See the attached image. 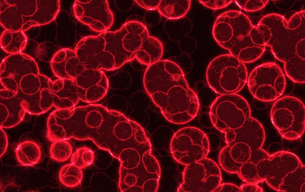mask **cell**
Wrapping results in <instances>:
<instances>
[{
  "label": "cell",
  "mask_w": 305,
  "mask_h": 192,
  "mask_svg": "<svg viewBox=\"0 0 305 192\" xmlns=\"http://www.w3.org/2000/svg\"><path fill=\"white\" fill-rule=\"evenodd\" d=\"M74 80L80 100L89 104L102 100L108 91V80L102 70L85 69Z\"/></svg>",
  "instance_id": "obj_16"
},
{
  "label": "cell",
  "mask_w": 305,
  "mask_h": 192,
  "mask_svg": "<svg viewBox=\"0 0 305 192\" xmlns=\"http://www.w3.org/2000/svg\"><path fill=\"white\" fill-rule=\"evenodd\" d=\"M95 154L89 148L85 146L78 148L71 156V163L83 169L90 166L94 162Z\"/></svg>",
  "instance_id": "obj_30"
},
{
  "label": "cell",
  "mask_w": 305,
  "mask_h": 192,
  "mask_svg": "<svg viewBox=\"0 0 305 192\" xmlns=\"http://www.w3.org/2000/svg\"><path fill=\"white\" fill-rule=\"evenodd\" d=\"M50 65L54 75L63 79H75L85 69L75 51L69 48L57 51L53 55Z\"/></svg>",
  "instance_id": "obj_19"
},
{
  "label": "cell",
  "mask_w": 305,
  "mask_h": 192,
  "mask_svg": "<svg viewBox=\"0 0 305 192\" xmlns=\"http://www.w3.org/2000/svg\"><path fill=\"white\" fill-rule=\"evenodd\" d=\"M74 51L85 69L112 71L135 58L148 67L161 60L163 47L144 24L129 21L117 30L82 38Z\"/></svg>",
  "instance_id": "obj_2"
},
{
  "label": "cell",
  "mask_w": 305,
  "mask_h": 192,
  "mask_svg": "<svg viewBox=\"0 0 305 192\" xmlns=\"http://www.w3.org/2000/svg\"><path fill=\"white\" fill-rule=\"evenodd\" d=\"M241 192H262L263 188L257 183L246 182L240 187Z\"/></svg>",
  "instance_id": "obj_35"
},
{
  "label": "cell",
  "mask_w": 305,
  "mask_h": 192,
  "mask_svg": "<svg viewBox=\"0 0 305 192\" xmlns=\"http://www.w3.org/2000/svg\"><path fill=\"white\" fill-rule=\"evenodd\" d=\"M305 166L302 165L291 172L280 184L278 191L304 192Z\"/></svg>",
  "instance_id": "obj_27"
},
{
  "label": "cell",
  "mask_w": 305,
  "mask_h": 192,
  "mask_svg": "<svg viewBox=\"0 0 305 192\" xmlns=\"http://www.w3.org/2000/svg\"><path fill=\"white\" fill-rule=\"evenodd\" d=\"M214 192H241L240 187L229 183H221L214 190Z\"/></svg>",
  "instance_id": "obj_34"
},
{
  "label": "cell",
  "mask_w": 305,
  "mask_h": 192,
  "mask_svg": "<svg viewBox=\"0 0 305 192\" xmlns=\"http://www.w3.org/2000/svg\"><path fill=\"white\" fill-rule=\"evenodd\" d=\"M182 180L178 192H214L221 183L222 178L217 164L205 157L186 165Z\"/></svg>",
  "instance_id": "obj_13"
},
{
  "label": "cell",
  "mask_w": 305,
  "mask_h": 192,
  "mask_svg": "<svg viewBox=\"0 0 305 192\" xmlns=\"http://www.w3.org/2000/svg\"><path fill=\"white\" fill-rule=\"evenodd\" d=\"M27 41V38L22 31L5 29L0 37L1 48L10 54L22 53L26 46Z\"/></svg>",
  "instance_id": "obj_24"
},
{
  "label": "cell",
  "mask_w": 305,
  "mask_h": 192,
  "mask_svg": "<svg viewBox=\"0 0 305 192\" xmlns=\"http://www.w3.org/2000/svg\"><path fill=\"white\" fill-rule=\"evenodd\" d=\"M227 144L240 143L249 146L251 149L261 148L265 141V131L256 119L250 117L240 127L225 133Z\"/></svg>",
  "instance_id": "obj_18"
},
{
  "label": "cell",
  "mask_w": 305,
  "mask_h": 192,
  "mask_svg": "<svg viewBox=\"0 0 305 192\" xmlns=\"http://www.w3.org/2000/svg\"><path fill=\"white\" fill-rule=\"evenodd\" d=\"M248 77L245 63L230 54L214 58L206 72L208 85L220 95L237 93L246 85Z\"/></svg>",
  "instance_id": "obj_7"
},
{
  "label": "cell",
  "mask_w": 305,
  "mask_h": 192,
  "mask_svg": "<svg viewBox=\"0 0 305 192\" xmlns=\"http://www.w3.org/2000/svg\"><path fill=\"white\" fill-rule=\"evenodd\" d=\"M170 151L178 163L188 165L207 157L210 150L208 139L199 129L186 126L177 131L170 142Z\"/></svg>",
  "instance_id": "obj_12"
},
{
  "label": "cell",
  "mask_w": 305,
  "mask_h": 192,
  "mask_svg": "<svg viewBox=\"0 0 305 192\" xmlns=\"http://www.w3.org/2000/svg\"><path fill=\"white\" fill-rule=\"evenodd\" d=\"M16 92L6 89V88H1L0 90V98L2 99H9L12 98L16 95Z\"/></svg>",
  "instance_id": "obj_37"
},
{
  "label": "cell",
  "mask_w": 305,
  "mask_h": 192,
  "mask_svg": "<svg viewBox=\"0 0 305 192\" xmlns=\"http://www.w3.org/2000/svg\"><path fill=\"white\" fill-rule=\"evenodd\" d=\"M270 118L280 134L287 140L298 139L304 132V105L294 97L285 96L276 100L271 108Z\"/></svg>",
  "instance_id": "obj_8"
},
{
  "label": "cell",
  "mask_w": 305,
  "mask_h": 192,
  "mask_svg": "<svg viewBox=\"0 0 305 192\" xmlns=\"http://www.w3.org/2000/svg\"><path fill=\"white\" fill-rule=\"evenodd\" d=\"M160 176V164L149 151L135 167L119 170V189L121 192H156Z\"/></svg>",
  "instance_id": "obj_10"
},
{
  "label": "cell",
  "mask_w": 305,
  "mask_h": 192,
  "mask_svg": "<svg viewBox=\"0 0 305 192\" xmlns=\"http://www.w3.org/2000/svg\"><path fill=\"white\" fill-rule=\"evenodd\" d=\"M263 43L284 63L287 76L297 83L305 82V11L287 20L282 15H265L256 25Z\"/></svg>",
  "instance_id": "obj_4"
},
{
  "label": "cell",
  "mask_w": 305,
  "mask_h": 192,
  "mask_svg": "<svg viewBox=\"0 0 305 192\" xmlns=\"http://www.w3.org/2000/svg\"><path fill=\"white\" fill-rule=\"evenodd\" d=\"M73 138L92 140L120 162L119 170L135 167L151 146L144 130L119 111L89 104L81 106L75 117Z\"/></svg>",
  "instance_id": "obj_1"
},
{
  "label": "cell",
  "mask_w": 305,
  "mask_h": 192,
  "mask_svg": "<svg viewBox=\"0 0 305 192\" xmlns=\"http://www.w3.org/2000/svg\"><path fill=\"white\" fill-rule=\"evenodd\" d=\"M15 154L18 163L23 166H33L39 163L42 157L40 146L30 140L19 143L15 149Z\"/></svg>",
  "instance_id": "obj_23"
},
{
  "label": "cell",
  "mask_w": 305,
  "mask_h": 192,
  "mask_svg": "<svg viewBox=\"0 0 305 192\" xmlns=\"http://www.w3.org/2000/svg\"><path fill=\"white\" fill-rule=\"evenodd\" d=\"M209 117L213 125L225 133L239 128L251 116L249 103L237 93L220 95L212 103Z\"/></svg>",
  "instance_id": "obj_9"
},
{
  "label": "cell",
  "mask_w": 305,
  "mask_h": 192,
  "mask_svg": "<svg viewBox=\"0 0 305 192\" xmlns=\"http://www.w3.org/2000/svg\"><path fill=\"white\" fill-rule=\"evenodd\" d=\"M8 146V140L6 133L3 128L0 129V156L4 155Z\"/></svg>",
  "instance_id": "obj_36"
},
{
  "label": "cell",
  "mask_w": 305,
  "mask_h": 192,
  "mask_svg": "<svg viewBox=\"0 0 305 192\" xmlns=\"http://www.w3.org/2000/svg\"><path fill=\"white\" fill-rule=\"evenodd\" d=\"M73 8L77 19L95 31H107L113 24V15L106 0H76Z\"/></svg>",
  "instance_id": "obj_14"
},
{
  "label": "cell",
  "mask_w": 305,
  "mask_h": 192,
  "mask_svg": "<svg viewBox=\"0 0 305 192\" xmlns=\"http://www.w3.org/2000/svg\"><path fill=\"white\" fill-rule=\"evenodd\" d=\"M28 74H40L35 60L23 53L10 54L1 63V85L3 88L17 93L21 79Z\"/></svg>",
  "instance_id": "obj_15"
},
{
  "label": "cell",
  "mask_w": 305,
  "mask_h": 192,
  "mask_svg": "<svg viewBox=\"0 0 305 192\" xmlns=\"http://www.w3.org/2000/svg\"><path fill=\"white\" fill-rule=\"evenodd\" d=\"M270 155L261 148L253 150L250 158L236 173L243 181L259 183L265 181Z\"/></svg>",
  "instance_id": "obj_20"
},
{
  "label": "cell",
  "mask_w": 305,
  "mask_h": 192,
  "mask_svg": "<svg viewBox=\"0 0 305 192\" xmlns=\"http://www.w3.org/2000/svg\"><path fill=\"white\" fill-rule=\"evenodd\" d=\"M161 0H136L135 2L141 8L148 10L158 9Z\"/></svg>",
  "instance_id": "obj_33"
},
{
  "label": "cell",
  "mask_w": 305,
  "mask_h": 192,
  "mask_svg": "<svg viewBox=\"0 0 305 192\" xmlns=\"http://www.w3.org/2000/svg\"><path fill=\"white\" fill-rule=\"evenodd\" d=\"M234 2L241 9L247 12H256L261 10L268 3L266 0H238Z\"/></svg>",
  "instance_id": "obj_31"
},
{
  "label": "cell",
  "mask_w": 305,
  "mask_h": 192,
  "mask_svg": "<svg viewBox=\"0 0 305 192\" xmlns=\"http://www.w3.org/2000/svg\"><path fill=\"white\" fill-rule=\"evenodd\" d=\"M82 169L69 163L64 165L58 173L61 183L67 187L73 188L79 185L83 179Z\"/></svg>",
  "instance_id": "obj_28"
},
{
  "label": "cell",
  "mask_w": 305,
  "mask_h": 192,
  "mask_svg": "<svg viewBox=\"0 0 305 192\" xmlns=\"http://www.w3.org/2000/svg\"><path fill=\"white\" fill-rule=\"evenodd\" d=\"M302 163L295 154L286 151L275 152L269 156L265 181L278 190L282 181Z\"/></svg>",
  "instance_id": "obj_17"
},
{
  "label": "cell",
  "mask_w": 305,
  "mask_h": 192,
  "mask_svg": "<svg viewBox=\"0 0 305 192\" xmlns=\"http://www.w3.org/2000/svg\"><path fill=\"white\" fill-rule=\"evenodd\" d=\"M247 83L252 95L265 102L279 99L286 84L284 73L274 62L264 63L255 68L248 77Z\"/></svg>",
  "instance_id": "obj_11"
},
{
  "label": "cell",
  "mask_w": 305,
  "mask_h": 192,
  "mask_svg": "<svg viewBox=\"0 0 305 192\" xmlns=\"http://www.w3.org/2000/svg\"><path fill=\"white\" fill-rule=\"evenodd\" d=\"M143 83L147 93L168 121L184 124L197 116L200 107L197 95L175 62L161 59L148 66Z\"/></svg>",
  "instance_id": "obj_3"
},
{
  "label": "cell",
  "mask_w": 305,
  "mask_h": 192,
  "mask_svg": "<svg viewBox=\"0 0 305 192\" xmlns=\"http://www.w3.org/2000/svg\"><path fill=\"white\" fill-rule=\"evenodd\" d=\"M212 34L221 47L245 63L258 59L265 49L256 25L238 11H227L219 15L214 24Z\"/></svg>",
  "instance_id": "obj_5"
},
{
  "label": "cell",
  "mask_w": 305,
  "mask_h": 192,
  "mask_svg": "<svg viewBox=\"0 0 305 192\" xmlns=\"http://www.w3.org/2000/svg\"><path fill=\"white\" fill-rule=\"evenodd\" d=\"M200 3L204 6L205 7L208 8L212 10L221 9L227 7L233 1H198Z\"/></svg>",
  "instance_id": "obj_32"
},
{
  "label": "cell",
  "mask_w": 305,
  "mask_h": 192,
  "mask_svg": "<svg viewBox=\"0 0 305 192\" xmlns=\"http://www.w3.org/2000/svg\"><path fill=\"white\" fill-rule=\"evenodd\" d=\"M49 152L54 161L64 162L71 157L73 153L72 146L68 140H58L52 143Z\"/></svg>",
  "instance_id": "obj_29"
},
{
  "label": "cell",
  "mask_w": 305,
  "mask_h": 192,
  "mask_svg": "<svg viewBox=\"0 0 305 192\" xmlns=\"http://www.w3.org/2000/svg\"><path fill=\"white\" fill-rule=\"evenodd\" d=\"M252 149L240 143L227 144L220 152L219 162L226 172L237 173L240 167L250 157Z\"/></svg>",
  "instance_id": "obj_21"
},
{
  "label": "cell",
  "mask_w": 305,
  "mask_h": 192,
  "mask_svg": "<svg viewBox=\"0 0 305 192\" xmlns=\"http://www.w3.org/2000/svg\"><path fill=\"white\" fill-rule=\"evenodd\" d=\"M50 79L42 74H28L21 79L16 95L22 99L36 94Z\"/></svg>",
  "instance_id": "obj_25"
},
{
  "label": "cell",
  "mask_w": 305,
  "mask_h": 192,
  "mask_svg": "<svg viewBox=\"0 0 305 192\" xmlns=\"http://www.w3.org/2000/svg\"><path fill=\"white\" fill-rule=\"evenodd\" d=\"M0 22L5 28L25 31L32 27L47 24L57 16L58 0L1 1Z\"/></svg>",
  "instance_id": "obj_6"
},
{
  "label": "cell",
  "mask_w": 305,
  "mask_h": 192,
  "mask_svg": "<svg viewBox=\"0 0 305 192\" xmlns=\"http://www.w3.org/2000/svg\"><path fill=\"white\" fill-rule=\"evenodd\" d=\"M191 4L190 0H161L157 10L167 19H177L186 15Z\"/></svg>",
  "instance_id": "obj_26"
},
{
  "label": "cell",
  "mask_w": 305,
  "mask_h": 192,
  "mask_svg": "<svg viewBox=\"0 0 305 192\" xmlns=\"http://www.w3.org/2000/svg\"><path fill=\"white\" fill-rule=\"evenodd\" d=\"M25 101L17 96L9 98H0V127L3 129L13 127L24 118L26 111Z\"/></svg>",
  "instance_id": "obj_22"
}]
</instances>
